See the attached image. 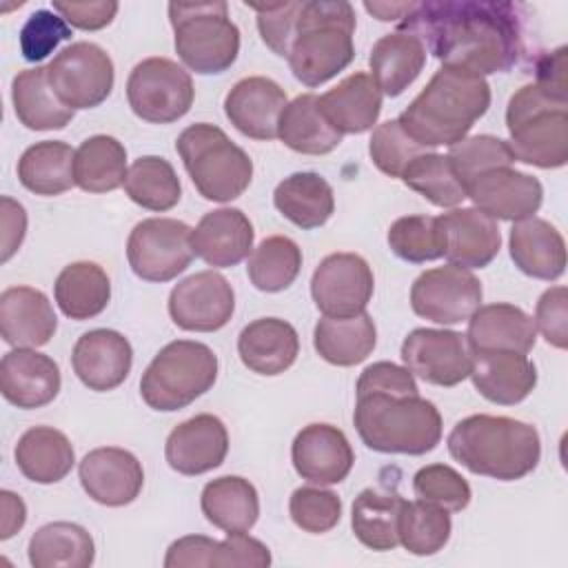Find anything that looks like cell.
Masks as SVG:
<instances>
[{"instance_id": "55", "label": "cell", "mask_w": 568, "mask_h": 568, "mask_svg": "<svg viewBox=\"0 0 568 568\" xmlns=\"http://www.w3.org/2000/svg\"><path fill=\"white\" fill-rule=\"evenodd\" d=\"M535 328L544 339L564 351L568 346V291L566 286H550L541 293L535 306Z\"/></svg>"}, {"instance_id": "6", "label": "cell", "mask_w": 568, "mask_h": 568, "mask_svg": "<svg viewBox=\"0 0 568 568\" xmlns=\"http://www.w3.org/2000/svg\"><path fill=\"white\" fill-rule=\"evenodd\" d=\"M175 151L204 200L231 202L240 197L253 180V160L220 126L197 122L186 126Z\"/></svg>"}, {"instance_id": "35", "label": "cell", "mask_w": 568, "mask_h": 568, "mask_svg": "<svg viewBox=\"0 0 568 568\" xmlns=\"http://www.w3.org/2000/svg\"><path fill=\"white\" fill-rule=\"evenodd\" d=\"M11 102L20 124L31 131L64 129L75 115L51 89L47 67L20 71L11 82Z\"/></svg>"}, {"instance_id": "58", "label": "cell", "mask_w": 568, "mask_h": 568, "mask_svg": "<svg viewBox=\"0 0 568 568\" xmlns=\"http://www.w3.org/2000/svg\"><path fill=\"white\" fill-rule=\"evenodd\" d=\"M568 47L561 44L548 53H541L535 62V87L557 102H568Z\"/></svg>"}, {"instance_id": "25", "label": "cell", "mask_w": 568, "mask_h": 568, "mask_svg": "<svg viewBox=\"0 0 568 568\" xmlns=\"http://www.w3.org/2000/svg\"><path fill=\"white\" fill-rule=\"evenodd\" d=\"M470 379L477 393L499 406L524 402L537 386V366L524 353L486 351L470 353Z\"/></svg>"}, {"instance_id": "60", "label": "cell", "mask_w": 568, "mask_h": 568, "mask_svg": "<svg viewBox=\"0 0 568 568\" xmlns=\"http://www.w3.org/2000/svg\"><path fill=\"white\" fill-rule=\"evenodd\" d=\"M2 204V213H0V222H2V253L0 260L9 262L11 255L20 248L24 233H27V211L20 202H16L9 195H2L0 200Z\"/></svg>"}, {"instance_id": "16", "label": "cell", "mask_w": 568, "mask_h": 568, "mask_svg": "<svg viewBox=\"0 0 568 568\" xmlns=\"http://www.w3.org/2000/svg\"><path fill=\"white\" fill-rule=\"evenodd\" d=\"M404 366L433 386H457L470 375L466 337L446 328H415L402 344Z\"/></svg>"}, {"instance_id": "22", "label": "cell", "mask_w": 568, "mask_h": 568, "mask_svg": "<svg viewBox=\"0 0 568 568\" xmlns=\"http://www.w3.org/2000/svg\"><path fill=\"white\" fill-rule=\"evenodd\" d=\"M286 104V91L275 80L248 75L226 93L224 113L242 135L268 142L277 138V124Z\"/></svg>"}, {"instance_id": "28", "label": "cell", "mask_w": 568, "mask_h": 568, "mask_svg": "<svg viewBox=\"0 0 568 568\" xmlns=\"http://www.w3.org/2000/svg\"><path fill=\"white\" fill-rule=\"evenodd\" d=\"M466 344L470 353L515 351L528 355L537 342V328L528 313L515 304L495 302L479 306L468 317Z\"/></svg>"}, {"instance_id": "18", "label": "cell", "mask_w": 568, "mask_h": 568, "mask_svg": "<svg viewBox=\"0 0 568 568\" xmlns=\"http://www.w3.org/2000/svg\"><path fill=\"white\" fill-rule=\"evenodd\" d=\"M78 477L93 501L111 508L135 501L144 486L142 464L133 453L118 446L89 450L78 466Z\"/></svg>"}, {"instance_id": "52", "label": "cell", "mask_w": 568, "mask_h": 568, "mask_svg": "<svg viewBox=\"0 0 568 568\" xmlns=\"http://www.w3.org/2000/svg\"><path fill=\"white\" fill-rule=\"evenodd\" d=\"M424 151L426 149L408 138V133L399 126L397 118L379 124L368 140L373 164L388 178H402L404 169Z\"/></svg>"}, {"instance_id": "44", "label": "cell", "mask_w": 568, "mask_h": 568, "mask_svg": "<svg viewBox=\"0 0 568 568\" xmlns=\"http://www.w3.org/2000/svg\"><path fill=\"white\" fill-rule=\"evenodd\" d=\"M124 191L131 202L149 211H169L182 197V184L173 164L160 155L138 158L124 180Z\"/></svg>"}, {"instance_id": "48", "label": "cell", "mask_w": 568, "mask_h": 568, "mask_svg": "<svg viewBox=\"0 0 568 568\" xmlns=\"http://www.w3.org/2000/svg\"><path fill=\"white\" fill-rule=\"evenodd\" d=\"M390 251L410 264L433 262L444 257V229L439 215H404L388 229Z\"/></svg>"}, {"instance_id": "36", "label": "cell", "mask_w": 568, "mask_h": 568, "mask_svg": "<svg viewBox=\"0 0 568 568\" xmlns=\"http://www.w3.org/2000/svg\"><path fill=\"white\" fill-rule=\"evenodd\" d=\"M275 209L295 226L311 231L324 226L335 211L333 186L313 171L284 178L273 191Z\"/></svg>"}, {"instance_id": "59", "label": "cell", "mask_w": 568, "mask_h": 568, "mask_svg": "<svg viewBox=\"0 0 568 568\" xmlns=\"http://www.w3.org/2000/svg\"><path fill=\"white\" fill-rule=\"evenodd\" d=\"M229 566L266 568L271 566V550L246 532H226V539L222 541V568Z\"/></svg>"}, {"instance_id": "17", "label": "cell", "mask_w": 568, "mask_h": 568, "mask_svg": "<svg viewBox=\"0 0 568 568\" xmlns=\"http://www.w3.org/2000/svg\"><path fill=\"white\" fill-rule=\"evenodd\" d=\"M466 197L493 220L519 222L539 211L544 186L535 175L513 166H497L473 178L466 184Z\"/></svg>"}, {"instance_id": "10", "label": "cell", "mask_w": 568, "mask_h": 568, "mask_svg": "<svg viewBox=\"0 0 568 568\" xmlns=\"http://www.w3.org/2000/svg\"><path fill=\"white\" fill-rule=\"evenodd\" d=\"M195 89L191 73L169 58L138 62L126 80L131 111L151 124H171L193 106Z\"/></svg>"}, {"instance_id": "42", "label": "cell", "mask_w": 568, "mask_h": 568, "mask_svg": "<svg viewBox=\"0 0 568 568\" xmlns=\"http://www.w3.org/2000/svg\"><path fill=\"white\" fill-rule=\"evenodd\" d=\"M93 559V537L71 521L47 524L29 539V564L33 568H87Z\"/></svg>"}, {"instance_id": "57", "label": "cell", "mask_w": 568, "mask_h": 568, "mask_svg": "<svg viewBox=\"0 0 568 568\" xmlns=\"http://www.w3.org/2000/svg\"><path fill=\"white\" fill-rule=\"evenodd\" d=\"M118 9L120 4L113 0H87V2L53 0V11L60 13L67 20V24L82 31H98L109 27Z\"/></svg>"}, {"instance_id": "53", "label": "cell", "mask_w": 568, "mask_h": 568, "mask_svg": "<svg viewBox=\"0 0 568 568\" xmlns=\"http://www.w3.org/2000/svg\"><path fill=\"white\" fill-rule=\"evenodd\" d=\"M304 2L291 0L280 4H248L257 13V31L262 36V42L282 58H288L295 33H297V20L302 13Z\"/></svg>"}, {"instance_id": "19", "label": "cell", "mask_w": 568, "mask_h": 568, "mask_svg": "<svg viewBox=\"0 0 568 568\" xmlns=\"http://www.w3.org/2000/svg\"><path fill=\"white\" fill-rule=\"evenodd\" d=\"M291 459L302 479L317 486H333L348 477L355 453L348 437L337 426L308 424L295 435Z\"/></svg>"}, {"instance_id": "8", "label": "cell", "mask_w": 568, "mask_h": 568, "mask_svg": "<svg viewBox=\"0 0 568 568\" xmlns=\"http://www.w3.org/2000/svg\"><path fill=\"white\" fill-rule=\"evenodd\" d=\"M217 379V355L202 342H169L151 359L140 377V395L144 404L160 413L186 408Z\"/></svg>"}, {"instance_id": "1", "label": "cell", "mask_w": 568, "mask_h": 568, "mask_svg": "<svg viewBox=\"0 0 568 568\" xmlns=\"http://www.w3.org/2000/svg\"><path fill=\"white\" fill-rule=\"evenodd\" d=\"M413 33L442 67L473 75L506 73L524 53L521 16L513 2L426 0L397 22Z\"/></svg>"}, {"instance_id": "56", "label": "cell", "mask_w": 568, "mask_h": 568, "mask_svg": "<svg viewBox=\"0 0 568 568\" xmlns=\"http://www.w3.org/2000/svg\"><path fill=\"white\" fill-rule=\"evenodd\" d=\"M222 561V541H215L206 535H186L175 539L164 557L166 568H197L215 566Z\"/></svg>"}, {"instance_id": "24", "label": "cell", "mask_w": 568, "mask_h": 568, "mask_svg": "<svg viewBox=\"0 0 568 568\" xmlns=\"http://www.w3.org/2000/svg\"><path fill=\"white\" fill-rule=\"evenodd\" d=\"M444 229V257L462 268L488 266L501 246L497 220L475 206L453 209L439 215Z\"/></svg>"}, {"instance_id": "32", "label": "cell", "mask_w": 568, "mask_h": 568, "mask_svg": "<svg viewBox=\"0 0 568 568\" xmlns=\"http://www.w3.org/2000/svg\"><path fill=\"white\" fill-rule=\"evenodd\" d=\"M426 64V49L419 38L406 31L382 36L368 55L371 78L388 98L402 95L422 73Z\"/></svg>"}, {"instance_id": "4", "label": "cell", "mask_w": 568, "mask_h": 568, "mask_svg": "<svg viewBox=\"0 0 568 568\" xmlns=\"http://www.w3.org/2000/svg\"><path fill=\"white\" fill-rule=\"evenodd\" d=\"M353 424L375 453L426 455L442 439V415L419 393L357 390Z\"/></svg>"}, {"instance_id": "12", "label": "cell", "mask_w": 568, "mask_h": 568, "mask_svg": "<svg viewBox=\"0 0 568 568\" xmlns=\"http://www.w3.org/2000/svg\"><path fill=\"white\" fill-rule=\"evenodd\" d=\"M55 95L69 109L100 106L113 91L115 71L111 55L95 42H73L47 64Z\"/></svg>"}, {"instance_id": "62", "label": "cell", "mask_w": 568, "mask_h": 568, "mask_svg": "<svg viewBox=\"0 0 568 568\" xmlns=\"http://www.w3.org/2000/svg\"><path fill=\"white\" fill-rule=\"evenodd\" d=\"M413 7L415 2H364V9L382 22H402Z\"/></svg>"}, {"instance_id": "2", "label": "cell", "mask_w": 568, "mask_h": 568, "mask_svg": "<svg viewBox=\"0 0 568 568\" xmlns=\"http://www.w3.org/2000/svg\"><path fill=\"white\" fill-rule=\"evenodd\" d=\"M490 106L484 78L439 67L419 95L399 113V126L424 149L453 146Z\"/></svg>"}, {"instance_id": "14", "label": "cell", "mask_w": 568, "mask_h": 568, "mask_svg": "<svg viewBox=\"0 0 568 568\" xmlns=\"http://www.w3.org/2000/svg\"><path fill=\"white\" fill-rule=\"evenodd\" d=\"M373 288V271L357 253L326 255L311 277V295L324 317H355L364 313Z\"/></svg>"}, {"instance_id": "41", "label": "cell", "mask_w": 568, "mask_h": 568, "mask_svg": "<svg viewBox=\"0 0 568 568\" xmlns=\"http://www.w3.org/2000/svg\"><path fill=\"white\" fill-rule=\"evenodd\" d=\"M404 497L395 490L364 488L351 510V526L359 544L371 550L384 552L399 544V515L404 508Z\"/></svg>"}, {"instance_id": "13", "label": "cell", "mask_w": 568, "mask_h": 568, "mask_svg": "<svg viewBox=\"0 0 568 568\" xmlns=\"http://www.w3.org/2000/svg\"><path fill=\"white\" fill-rule=\"evenodd\" d=\"M484 288L470 268L455 264L424 271L410 286L415 315L435 324L466 322L481 306Z\"/></svg>"}, {"instance_id": "43", "label": "cell", "mask_w": 568, "mask_h": 568, "mask_svg": "<svg viewBox=\"0 0 568 568\" xmlns=\"http://www.w3.org/2000/svg\"><path fill=\"white\" fill-rule=\"evenodd\" d=\"M126 149L113 135H91L75 151V186L87 193H109L124 186Z\"/></svg>"}, {"instance_id": "33", "label": "cell", "mask_w": 568, "mask_h": 568, "mask_svg": "<svg viewBox=\"0 0 568 568\" xmlns=\"http://www.w3.org/2000/svg\"><path fill=\"white\" fill-rule=\"evenodd\" d=\"M13 457L20 473L36 484H55L64 479L75 464L69 437L53 426H33L22 433Z\"/></svg>"}, {"instance_id": "20", "label": "cell", "mask_w": 568, "mask_h": 568, "mask_svg": "<svg viewBox=\"0 0 568 568\" xmlns=\"http://www.w3.org/2000/svg\"><path fill=\"white\" fill-rule=\"evenodd\" d=\"M133 348L131 342L111 328H93L78 337L71 366L78 379L95 393L118 388L131 373Z\"/></svg>"}, {"instance_id": "5", "label": "cell", "mask_w": 568, "mask_h": 568, "mask_svg": "<svg viewBox=\"0 0 568 568\" xmlns=\"http://www.w3.org/2000/svg\"><path fill=\"white\" fill-rule=\"evenodd\" d=\"M355 9L344 0H308L297 20V33L288 53L293 75L315 89L355 58Z\"/></svg>"}, {"instance_id": "37", "label": "cell", "mask_w": 568, "mask_h": 568, "mask_svg": "<svg viewBox=\"0 0 568 568\" xmlns=\"http://www.w3.org/2000/svg\"><path fill=\"white\" fill-rule=\"evenodd\" d=\"M277 138L291 151L304 155H326L342 142V133L326 120L320 106V95L315 93H302L284 106Z\"/></svg>"}, {"instance_id": "29", "label": "cell", "mask_w": 568, "mask_h": 568, "mask_svg": "<svg viewBox=\"0 0 568 568\" xmlns=\"http://www.w3.org/2000/svg\"><path fill=\"white\" fill-rule=\"evenodd\" d=\"M508 248L515 266L528 277L552 282L566 271V242L548 220L532 215L515 222Z\"/></svg>"}, {"instance_id": "47", "label": "cell", "mask_w": 568, "mask_h": 568, "mask_svg": "<svg viewBox=\"0 0 568 568\" xmlns=\"http://www.w3.org/2000/svg\"><path fill=\"white\" fill-rule=\"evenodd\" d=\"M402 182L439 209H455L466 200V189L450 160L435 151L419 153L402 173Z\"/></svg>"}, {"instance_id": "49", "label": "cell", "mask_w": 568, "mask_h": 568, "mask_svg": "<svg viewBox=\"0 0 568 568\" xmlns=\"http://www.w3.org/2000/svg\"><path fill=\"white\" fill-rule=\"evenodd\" d=\"M446 158L450 160V166L457 173L464 189L479 173L497 166H510L513 162H517L508 140H501L488 133L459 140L448 149Z\"/></svg>"}, {"instance_id": "61", "label": "cell", "mask_w": 568, "mask_h": 568, "mask_svg": "<svg viewBox=\"0 0 568 568\" xmlns=\"http://www.w3.org/2000/svg\"><path fill=\"white\" fill-rule=\"evenodd\" d=\"M0 504H2V519H0V539L13 537L27 521V506L20 499V495L11 490L0 493Z\"/></svg>"}, {"instance_id": "54", "label": "cell", "mask_w": 568, "mask_h": 568, "mask_svg": "<svg viewBox=\"0 0 568 568\" xmlns=\"http://www.w3.org/2000/svg\"><path fill=\"white\" fill-rule=\"evenodd\" d=\"M71 38L67 20L49 9H38L20 29V51L27 62H42L53 49Z\"/></svg>"}, {"instance_id": "40", "label": "cell", "mask_w": 568, "mask_h": 568, "mask_svg": "<svg viewBox=\"0 0 568 568\" xmlns=\"http://www.w3.org/2000/svg\"><path fill=\"white\" fill-rule=\"evenodd\" d=\"M75 151L62 140L31 144L18 160L20 184L36 195H60L75 186Z\"/></svg>"}, {"instance_id": "30", "label": "cell", "mask_w": 568, "mask_h": 568, "mask_svg": "<svg viewBox=\"0 0 568 568\" xmlns=\"http://www.w3.org/2000/svg\"><path fill=\"white\" fill-rule=\"evenodd\" d=\"M242 364L257 375H280L300 355V337L293 324L280 317H260L246 324L237 337Z\"/></svg>"}, {"instance_id": "23", "label": "cell", "mask_w": 568, "mask_h": 568, "mask_svg": "<svg viewBox=\"0 0 568 568\" xmlns=\"http://www.w3.org/2000/svg\"><path fill=\"white\" fill-rule=\"evenodd\" d=\"M60 366L33 348H13L0 362V393L18 408H42L60 393Z\"/></svg>"}, {"instance_id": "7", "label": "cell", "mask_w": 568, "mask_h": 568, "mask_svg": "<svg viewBox=\"0 0 568 568\" xmlns=\"http://www.w3.org/2000/svg\"><path fill=\"white\" fill-rule=\"evenodd\" d=\"M506 129L515 160L539 169L566 166L568 102H557L535 84H524L508 100Z\"/></svg>"}, {"instance_id": "39", "label": "cell", "mask_w": 568, "mask_h": 568, "mask_svg": "<svg viewBox=\"0 0 568 568\" xmlns=\"http://www.w3.org/2000/svg\"><path fill=\"white\" fill-rule=\"evenodd\" d=\"M53 297L69 320H91L106 308L111 300V280L95 262H73L55 277Z\"/></svg>"}, {"instance_id": "27", "label": "cell", "mask_w": 568, "mask_h": 568, "mask_svg": "<svg viewBox=\"0 0 568 568\" xmlns=\"http://www.w3.org/2000/svg\"><path fill=\"white\" fill-rule=\"evenodd\" d=\"M255 231L240 209H215L202 215L191 233L193 253L209 266L229 268L240 264L253 251Z\"/></svg>"}, {"instance_id": "45", "label": "cell", "mask_w": 568, "mask_h": 568, "mask_svg": "<svg viewBox=\"0 0 568 568\" xmlns=\"http://www.w3.org/2000/svg\"><path fill=\"white\" fill-rule=\"evenodd\" d=\"M302 268V251L286 235L264 237L248 255L246 275L262 293H280L288 288Z\"/></svg>"}, {"instance_id": "11", "label": "cell", "mask_w": 568, "mask_h": 568, "mask_svg": "<svg viewBox=\"0 0 568 568\" xmlns=\"http://www.w3.org/2000/svg\"><path fill=\"white\" fill-rule=\"evenodd\" d=\"M193 229L173 217H146L126 240L131 271L144 282H171L193 262Z\"/></svg>"}, {"instance_id": "9", "label": "cell", "mask_w": 568, "mask_h": 568, "mask_svg": "<svg viewBox=\"0 0 568 568\" xmlns=\"http://www.w3.org/2000/svg\"><path fill=\"white\" fill-rule=\"evenodd\" d=\"M175 53L200 75L224 73L240 53V29L229 18L226 2H171Z\"/></svg>"}, {"instance_id": "38", "label": "cell", "mask_w": 568, "mask_h": 568, "mask_svg": "<svg viewBox=\"0 0 568 568\" xmlns=\"http://www.w3.org/2000/svg\"><path fill=\"white\" fill-rule=\"evenodd\" d=\"M375 344L377 328L366 311L355 317H322L313 331L317 355L333 366L362 364Z\"/></svg>"}, {"instance_id": "50", "label": "cell", "mask_w": 568, "mask_h": 568, "mask_svg": "<svg viewBox=\"0 0 568 568\" xmlns=\"http://www.w3.org/2000/svg\"><path fill=\"white\" fill-rule=\"evenodd\" d=\"M413 493L417 499L437 504L448 513H459L470 504L473 490L470 484L446 464L422 466L413 477Z\"/></svg>"}, {"instance_id": "34", "label": "cell", "mask_w": 568, "mask_h": 568, "mask_svg": "<svg viewBox=\"0 0 568 568\" xmlns=\"http://www.w3.org/2000/svg\"><path fill=\"white\" fill-rule=\"evenodd\" d=\"M200 508L215 528L224 532H246L260 517V497L248 479L224 475L202 488Z\"/></svg>"}, {"instance_id": "46", "label": "cell", "mask_w": 568, "mask_h": 568, "mask_svg": "<svg viewBox=\"0 0 568 568\" xmlns=\"http://www.w3.org/2000/svg\"><path fill=\"white\" fill-rule=\"evenodd\" d=\"M453 521L446 508L415 499L404 501L402 515H399V544L417 557H428L439 552L448 539H450Z\"/></svg>"}, {"instance_id": "15", "label": "cell", "mask_w": 568, "mask_h": 568, "mask_svg": "<svg viewBox=\"0 0 568 568\" xmlns=\"http://www.w3.org/2000/svg\"><path fill=\"white\" fill-rule=\"evenodd\" d=\"M235 311V293L217 271H200L178 282L169 295V315L175 326L193 333L224 328Z\"/></svg>"}, {"instance_id": "26", "label": "cell", "mask_w": 568, "mask_h": 568, "mask_svg": "<svg viewBox=\"0 0 568 568\" xmlns=\"http://www.w3.org/2000/svg\"><path fill=\"white\" fill-rule=\"evenodd\" d=\"M58 328L49 297L33 286H11L0 295V335L9 346L38 348L51 342Z\"/></svg>"}, {"instance_id": "3", "label": "cell", "mask_w": 568, "mask_h": 568, "mask_svg": "<svg viewBox=\"0 0 568 568\" xmlns=\"http://www.w3.org/2000/svg\"><path fill=\"white\" fill-rule=\"evenodd\" d=\"M455 462L475 475L517 481L532 473L541 457L535 426L504 415H468L459 419L448 439Z\"/></svg>"}, {"instance_id": "51", "label": "cell", "mask_w": 568, "mask_h": 568, "mask_svg": "<svg viewBox=\"0 0 568 568\" xmlns=\"http://www.w3.org/2000/svg\"><path fill=\"white\" fill-rule=\"evenodd\" d=\"M288 513L297 528L311 535H322L335 528L342 519V499L326 488L302 486L288 499Z\"/></svg>"}, {"instance_id": "21", "label": "cell", "mask_w": 568, "mask_h": 568, "mask_svg": "<svg viewBox=\"0 0 568 568\" xmlns=\"http://www.w3.org/2000/svg\"><path fill=\"white\" fill-rule=\"evenodd\" d=\"M229 453V433L220 417L200 413L178 424L164 444L166 464L180 475H204L222 466Z\"/></svg>"}, {"instance_id": "31", "label": "cell", "mask_w": 568, "mask_h": 568, "mask_svg": "<svg viewBox=\"0 0 568 568\" xmlns=\"http://www.w3.org/2000/svg\"><path fill=\"white\" fill-rule=\"evenodd\" d=\"M382 95L384 93L371 73L355 71L346 75L337 87L320 95V106L335 131L342 135H357L371 131L377 122L382 111Z\"/></svg>"}]
</instances>
